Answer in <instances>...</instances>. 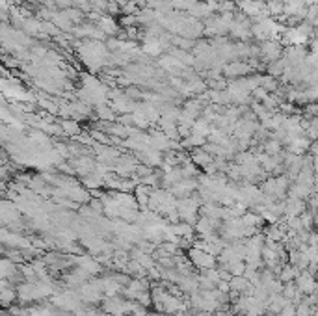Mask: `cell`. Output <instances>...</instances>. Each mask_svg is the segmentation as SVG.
I'll use <instances>...</instances> for the list:
<instances>
[{"label": "cell", "mask_w": 318, "mask_h": 316, "mask_svg": "<svg viewBox=\"0 0 318 316\" xmlns=\"http://www.w3.org/2000/svg\"><path fill=\"white\" fill-rule=\"evenodd\" d=\"M298 288L307 292V294H311L312 290L316 288V283H314V279L309 274H303L301 277H298Z\"/></svg>", "instance_id": "1"}]
</instances>
